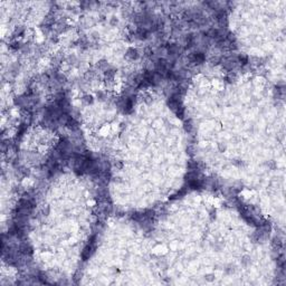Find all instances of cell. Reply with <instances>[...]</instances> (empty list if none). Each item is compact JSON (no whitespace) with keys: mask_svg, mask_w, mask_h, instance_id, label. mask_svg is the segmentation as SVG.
<instances>
[{"mask_svg":"<svg viewBox=\"0 0 286 286\" xmlns=\"http://www.w3.org/2000/svg\"><path fill=\"white\" fill-rule=\"evenodd\" d=\"M205 54H202L200 51H197V53H193L192 55L190 56V60L191 63H194V64H201V63L205 62Z\"/></svg>","mask_w":286,"mask_h":286,"instance_id":"obj_1","label":"cell"},{"mask_svg":"<svg viewBox=\"0 0 286 286\" xmlns=\"http://www.w3.org/2000/svg\"><path fill=\"white\" fill-rule=\"evenodd\" d=\"M93 248H94V246H93V242H91L87 246H86V247H85V249L83 250V254H82V256H83V258H84L85 261H86L87 258H89V256L92 255Z\"/></svg>","mask_w":286,"mask_h":286,"instance_id":"obj_2","label":"cell"},{"mask_svg":"<svg viewBox=\"0 0 286 286\" xmlns=\"http://www.w3.org/2000/svg\"><path fill=\"white\" fill-rule=\"evenodd\" d=\"M157 68H158L159 72H165L167 68H168V63L165 59H159L157 62Z\"/></svg>","mask_w":286,"mask_h":286,"instance_id":"obj_3","label":"cell"},{"mask_svg":"<svg viewBox=\"0 0 286 286\" xmlns=\"http://www.w3.org/2000/svg\"><path fill=\"white\" fill-rule=\"evenodd\" d=\"M126 57L130 59H136L139 57V53H138V50L134 49V48H130V49L126 51Z\"/></svg>","mask_w":286,"mask_h":286,"instance_id":"obj_4","label":"cell"},{"mask_svg":"<svg viewBox=\"0 0 286 286\" xmlns=\"http://www.w3.org/2000/svg\"><path fill=\"white\" fill-rule=\"evenodd\" d=\"M206 279H207V281H209V282H213V279H215V276H213V275H207V276H206Z\"/></svg>","mask_w":286,"mask_h":286,"instance_id":"obj_5","label":"cell"},{"mask_svg":"<svg viewBox=\"0 0 286 286\" xmlns=\"http://www.w3.org/2000/svg\"><path fill=\"white\" fill-rule=\"evenodd\" d=\"M85 101H86V102L92 103L93 102V97H92V96H85Z\"/></svg>","mask_w":286,"mask_h":286,"instance_id":"obj_6","label":"cell"}]
</instances>
